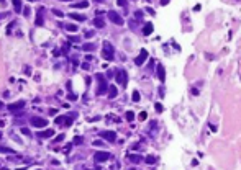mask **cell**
<instances>
[{"label": "cell", "instance_id": "484cf974", "mask_svg": "<svg viewBox=\"0 0 241 170\" xmlns=\"http://www.w3.org/2000/svg\"><path fill=\"white\" fill-rule=\"evenodd\" d=\"M154 108H156V111H163V105H161V103H156V105H154Z\"/></svg>", "mask_w": 241, "mask_h": 170}, {"label": "cell", "instance_id": "83f0119b", "mask_svg": "<svg viewBox=\"0 0 241 170\" xmlns=\"http://www.w3.org/2000/svg\"><path fill=\"white\" fill-rule=\"evenodd\" d=\"M53 13H54L56 16H59V18L62 16V12H59V10H53Z\"/></svg>", "mask_w": 241, "mask_h": 170}, {"label": "cell", "instance_id": "3957f363", "mask_svg": "<svg viewBox=\"0 0 241 170\" xmlns=\"http://www.w3.org/2000/svg\"><path fill=\"white\" fill-rule=\"evenodd\" d=\"M99 79H100V83H99V88H97V95H103L110 87H108V83L105 82V77L103 75H99Z\"/></svg>", "mask_w": 241, "mask_h": 170}, {"label": "cell", "instance_id": "603a6c76", "mask_svg": "<svg viewBox=\"0 0 241 170\" xmlns=\"http://www.w3.org/2000/svg\"><path fill=\"white\" fill-rule=\"evenodd\" d=\"M131 100H133V101H140V100H141V95L135 90V92H133V98H131Z\"/></svg>", "mask_w": 241, "mask_h": 170}, {"label": "cell", "instance_id": "cb8c5ba5", "mask_svg": "<svg viewBox=\"0 0 241 170\" xmlns=\"http://www.w3.org/2000/svg\"><path fill=\"white\" fill-rule=\"evenodd\" d=\"M145 160H146V164H149V165H151V164H154V160H156V159L149 155V157H146V159H145Z\"/></svg>", "mask_w": 241, "mask_h": 170}, {"label": "cell", "instance_id": "8fae6325", "mask_svg": "<svg viewBox=\"0 0 241 170\" xmlns=\"http://www.w3.org/2000/svg\"><path fill=\"white\" fill-rule=\"evenodd\" d=\"M126 159H128L130 162H135V164H140V162L143 160V157H141L140 154H138V155H136V154H128V155H126Z\"/></svg>", "mask_w": 241, "mask_h": 170}, {"label": "cell", "instance_id": "5b68a950", "mask_svg": "<svg viewBox=\"0 0 241 170\" xmlns=\"http://www.w3.org/2000/svg\"><path fill=\"white\" fill-rule=\"evenodd\" d=\"M100 138H103L107 142H115L117 134H115L113 131H100Z\"/></svg>", "mask_w": 241, "mask_h": 170}, {"label": "cell", "instance_id": "8992f818", "mask_svg": "<svg viewBox=\"0 0 241 170\" xmlns=\"http://www.w3.org/2000/svg\"><path fill=\"white\" fill-rule=\"evenodd\" d=\"M31 124L34 128H44L46 124H48V121L43 120V118H38V116H33L31 118Z\"/></svg>", "mask_w": 241, "mask_h": 170}, {"label": "cell", "instance_id": "7402d4cb", "mask_svg": "<svg viewBox=\"0 0 241 170\" xmlns=\"http://www.w3.org/2000/svg\"><path fill=\"white\" fill-rule=\"evenodd\" d=\"M66 30L67 31H77V26L72 25V23H69V25H66Z\"/></svg>", "mask_w": 241, "mask_h": 170}, {"label": "cell", "instance_id": "44dd1931", "mask_svg": "<svg viewBox=\"0 0 241 170\" xmlns=\"http://www.w3.org/2000/svg\"><path fill=\"white\" fill-rule=\"evenodd\" d=\"M126 120H128V121H133V120H135V113H133V111H126Z\"/></svg>", "mask_w": 241, "mask_h": 170}, {"label": "cell", "instance_id": "ba28073f", "mask_svg": "<svg viewBox=\"0 0 241 170\" xmlns=\"http://www.w3.org/2000/svg\"><path fill=\"white\" fill-rule=\"evenodd\" d=\"M56 124H64V126H71L72 120L69 116H57L56 118Z\"/></svg>", "mask_w": 241, "mask_h": 170}, {"label": "cell", "instance_id": "9c48e42d", "mask_svg": "<svg viewBox=\"0 0 241 170\" xmlns=\"http://www.w3.org/2000/svg\"><path fill=\"white\" fill-rule=\"evenodd\" d=\"M126 80H128V75H126V72H125V70H118V72H117V82L122 83V85H125Z\"/></svg>", "mask_w": 241, "mask_h": 170}, {"label": "cell", "instance_id": "e0dca14e", "mask_svg": "<svg viewBox=\"0 0 241 170\" xmlns=\"http://www.w3.org/2000/svg\"><path fill=\"white\" fill-rule=\"evenodd\" d=\"M41 13H43V8H39V10H38V16H36V25H38V26L43 25V16H41Z\"/></svg>", "mask_w": 241, "mask_h": 170}, {"label": "cell", "instance_id": "6da1fadb", "mask_svg": "<svg viewBox=\"0 0 241 170\" xmlns=\"http://www.w3.org/2000/svg\"><path fill=\"white\" fill-rule=\"evenodd\" d=\"M102 57L105 61H112L113 59V46L108 41L103 43V48H102Z\"/></svg>", "mask_w": 241, "mask_h": 170}, {"label": "cell", "instance_id": "4316f807", "mask_svg": "<svg viewBox=\"0 0 241 170\" xmlns=\"http://www.w3.org/2000/svg\"><path fill=\"white\" fill-rule=\"evenodd\" d=\"M21 133L26 134V136H30V129H28V128H21Z\"/></svg>", "mask_w": 241, "mask_h": 170}, {"label": "cell", "instance_id": "d6986e66", "mask_svg": "<svg viewBox=\"0 0 241 170\" xmlns=\"http://www.w3.org/2000/svg\"><path fill=\"white\" fill-rule=\"evenodd\" d=\"M72 7H76V8H87L89 7V2H79V3H74Z\"/></svg>", "mask_w": 241, "mask_h": 170}, {"label": "cell", "instance_id": "f546056e", "mask_svg": "<svg viewBox=\"0 0 241 170\" xmlns=\"http://www.w3.org/2000/svg\"><path fill=\"white\" fill-rule=\"evenodd\" d=\"M74 142H76V144H80V142H82V138H76V141H74Z\"/></svg>", "mask_w": 241, "mask_h": 170}, {"label": "cell", "instance_id": "4fadbf2b", "mask_svg": "<svg viewBox=\"0 0 241 170\" xmlns=\"http://www.w3.org/2000/svg\"><path fill=\"white\" fill-rule=\"evenodd\" d=\"M54 134V131L53 129H48V131H43V133H38L36 136L38 138H41V139H46V138H51V136Z\"/></svg>", "mask_w": 241, "mask_h": 170}, {"label": "cell", "instance_id": "d4e9b609", "mask_svg": "<svg viewBox=\"0 0 241 170\" xmlns=\"http://www.w3.org/2000/svg\"><path fill=\"white\" fill-rule=\"evenodd\" d=\"M13 5L16 7V12H20V10H21V2H16V0H15V2H13Z\"/></svg>", "mask_w": 241, "mask_h": 170}, {"label": "cell", "instance_id": "ffe728a7", "mask_svg": "<svg viewBox=\"0 0 241 170\" xmlns=\"http://www.w3.org/2000/svg\"><path fill=\"white\" fill-rule=\"evenodd\" d=\"M94 25H95L97 28H103V26H105V23H103V20H102V18H97V20L94 21Z\"/></svg>", "mask_w": 241, "mask_h": 170}, {"label": "cell", "instance_id": "52a82bcc", "mask_svg": "<svg viewBox=\"0 0 241 170\" xmlns=\"http://www.w3.org/2000/svg\"><path fill=\"white\" fill-rule=\"evenodd\" d=\"M146 57H148V51H146V49H141L140 56L135 59V64H136V66H143V64H145V61H146Z\"/></svg>", "mask_w": 241, "mask_h": 170}, {"label": "cell", "instance_id": "2e32d148", "mask_svg": "<svg viewBox=\"0 0 241 170\" xmlns=\"http://www.w3.org/2000/svg\"><path fill=\"white\" fill-rule=\"evenodd\" d=\"M69 16H71L72 20H77V21H84L85 20V16H82V15H79V13H69Z\"/></svg>", "mask_w": 241, "mask_h": 170}, {"label": "cell", "instance_id": "277c9868", "mask_svg": "<svg viewBox=\"0 0 241 170\" xmlns=\"http://www.w3.org/2000/svg\"><path fill=\"white\" fill-rule=\"evenodd\" d=\"M108 159H110V154H108V152H103V151H99V152L94 155V160H95L97 164H102V162L108 160Z\"/></svg>", "mask_w": 241, "mask_h": 170}, {"label": "cell", "instance_id": "7a4b0ae2", "mask_svg": "<svg viewBox=\"0 0 241 170\" xmlns=\"http://www.w3.org/2000/svg\"><path fill=\"white\" fill-rule=\"evenodd\" d=\"M108 18H110L115 25H123V18H122V15L117 13L115 10H110V12H108Z\"/></svg>", "mask_w": 241, "mask_h": 170}, {"label": "cell", "instance_id": "9a60e30c", "mask_svg": "<svg viewBox=\"0 0 241 170\" xmlns=\"http://www.w3.org/2000/svg\"><path fill=\"white\" fill-rule=\"evenodd\" d=\"M151 33H153V25L151 23H146L145 25V28H143V35H151Z\"/></svg>", "mask_w": 241, "mask_h": 170}, {"label": "cell", "instance_id": "ac0fdd59", "mask_svg": "<svg viewBox=\"0 0 241 170\" xmlns=\"http://www.w3.org/2000/svg\"><path fill=\"white\" fill-rule=\"evenodd\" d=\"M84 51H94L95 49V44H92V43H85L84 46H82Z\"/></svg>", "mask_w": 241, "mask_h": 170}, {"label": "cell", "instance_id": "5bb4252c", "mask_svg": "<svg viewBox=\"0 0 241 170\" xmlns=\"http://www.w3.org/2000/svg\"><path fill=\"white\" fill-rule=\"evenodd\" d=\"M117 93H118L117 87H115V85H110V88H108V97H110V98H115V97H117Z\"/></svg>", "mask_w": 241, "mask_h": 170}, {"label": "cell", "instance_id": "7c38bea8", "mask_svg": "<svg viewBox=\"0 0 241 170\" xmlns=\"http://www.w3.org/2000/svg\"><path fill=\"white\" fill-rule=\"evenodd\" d=\"M158 77H159V80H161V82H164V79H166V72H164V66H163V64H158Z\"/></svg>", "mask_w": 241, "mask_h": 170}, {"label": "cell", "instance_id": "f1b7e54d", "mask_svg": "<svg viewBox=\"0 0 241 170\" xmlns=\"http://www.w3.org/2000/svg\"><path fill=\"white\" fill-rule=\"evenodd\" d=\"M94 36V31H85V38H92Z\"/></svg>", "mask_w": 241, "mask_h": 170}, {"label": "cell", "instance_id": "30bf717a", "mask_svg": "<svg viewBox=\"0 0 241 170\" xmlns=\"http://www.w3.org/2000/svg\"><path fill=\"white\" fill-rule=\"evenodd\" d=\"M23 106H25V101H15V103H10L7 108H8V111H15V110L23 108Z\"/></svg>", "mask_w": 241, "mask_h": 170}]
</instances>
